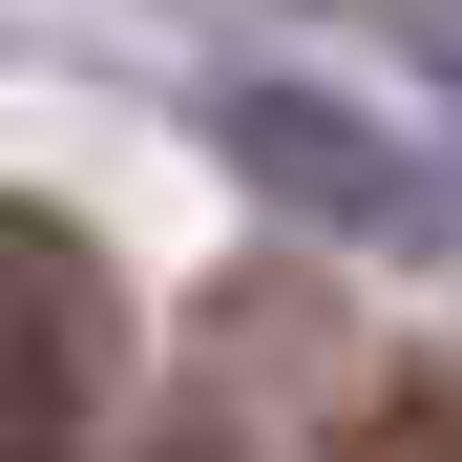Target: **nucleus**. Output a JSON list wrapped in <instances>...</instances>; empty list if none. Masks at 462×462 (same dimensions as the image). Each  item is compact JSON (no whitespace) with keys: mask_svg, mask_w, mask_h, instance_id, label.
Listing matches in <instances>:
<instances>
[{"mask_svg":"<svg viewBox=\"0 0 462 462\" xmlns=\"http://www.w3.org/2000/svg\"><path fill=\"white\" fill-rule=\"evenodd\" d=\"M126 378V294L42 189H0V462H85Z\"/></svg>","mask_w":462,"mask_h":462,"instance_id":"1","label":"nucleus"},{"mask_svg":"<svg viewBox=\"0 0 462 462\" xmlns=\"http://www.w3.org/2000/svg\"><path fill=\"white\" fill-rule=\"evenodd\" d=\"M210 126H231V169H253L273 210H316V231H378V253L441 231V169H400V147H378L357 106H316V85H231Z\"/></svg>","mask_w":462,"mask_h":462,"instance_id":"2","label":"nucleus"},{"mask_svg":"<svg viewBox=\"0 0 462 462\" xmlns=\"http://www.w3.org/2000/svg\"><path fill=\"white\" fill-rule=\"evenodd\" d=\"M337 462H462V378H378L337 420Z\"/></svg>","mask_w":462,"mask_h":462,"instance_id":"3","label":"nucleus"},{"mask_svg":"<svg viewBox=\"0 0 462 462\" xmlns=\"http://www.w3.org/2000/svg\"><path fill=\"white\" fill-rule=\"evenodd\" d=\"M169 462H253V441H210V420H189V441H169Z\"/></svg>","mask_w":462,"mask_h":462,"instance_id":"4","label":"nucleus"},{"mask_svg":"<svg viewBox=\"0 0 462 462\" xmlns=\"http://www.w3.org/2000/svg\"><path fill=\"white\" fill-rule=\"evenodd\" d=\"M420 22H441V63H462V0H420Z\"/></svg>","mask_w":462,"mask_h":462,"instance_id":"5","label":"nucleus"}]
</instances>
